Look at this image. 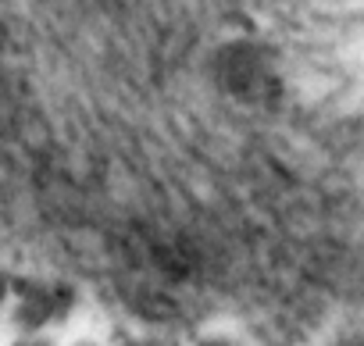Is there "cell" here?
Here are the masks:
<instances>
[{"mask_svg": "<svg viewBox=\"0 0 364 346\" xmlns=\"http://www.w3.org/2000/svg\"><path fill=\"white\" fill-rule=\"evenodd\" d=\"M79 346H90V342H79Z\"/></svg>", "mask_w": 364, "mask_h": 346, "instance_id": "52a82bcc", "label": "cell"}, {"mask_svg": "<svg viewBox=\"0 0 364 346\" xmlns=\"http://www.w3.org/2000/svg\"><path fill=\"white\" fill-rule=\"evenodd\" d=\"M200 346H236L232 339H225V335H211V339H204Z\"/></svg>", "mask_w": 364, "mask_h": 346, "instance_id": "277c9868", "label": "cell"}, {"mask_svg": "<svg viewBox=\"0 0 364 346\" xmlns=\"http://www.w3.org/2000/svg\"><path fill=\"white\" fill-rule=\"evenodd\" d=\"M72 307V293L58 282H26L18 286V307H15V321L29 332L65 318Z\"/></svg>", "mask_w": 364, "mask_h": 346, "instance_id": "6da1fadb", "label": "cell"}, {"mask_svg": "<svg viewBox=\"0 0 364 346\" xmlns=\"http://www.w3.org/2000/svg\"><path fill=\"white\" fill-rule=\"evenodd\" d=\"M122 346H161L157 339H129V342H122Z\"/></svg>", "mask_w": 364, "mask_h": 346, "instance_id": "8992f818", "label": "cell"}, {"mask_svg": "<svg viewBox=\"0 0 364 346\" xmlns=\"http://www.w3.org/2000/svg\"><path fill=\"white\" fill-rule=\"evenodd\" d=\"M11 346H50V339H40V335H26V339H18V342H11Z\"/></svg>", "mask_w": 364, "mask_h": 346, "instance_id": "3957f363", "label": "cell"}, {"mask_svg": "<svg viewBox=\"0 0 364 346\" xmlns=\"http://www.w3.org/2000/svg\"><path fill=\"white\" fill-rule=\"evenodd\" d=\"M11 293H15V282H11V275H8V271H0V310H4V303L11 300Z\"/></svg>", "mask_w": 364, "mask_h": 346, "instance_id": "7a4b0ae2", "label": "cell"}, {"mask_svg": "<svg viewBox=\"0 0 364 346\" xmlns=\"http://www.w3.org/2000/svg\"><path fill=\"white\" fill-rule=\"evenodd\" d=\"M336 346H364V335H346V339H339Z\"/></svg>", "mask_w": 364, "mask_h": 346, "instance_id": "5b68a950", "label": "cell"}]
</instances>
